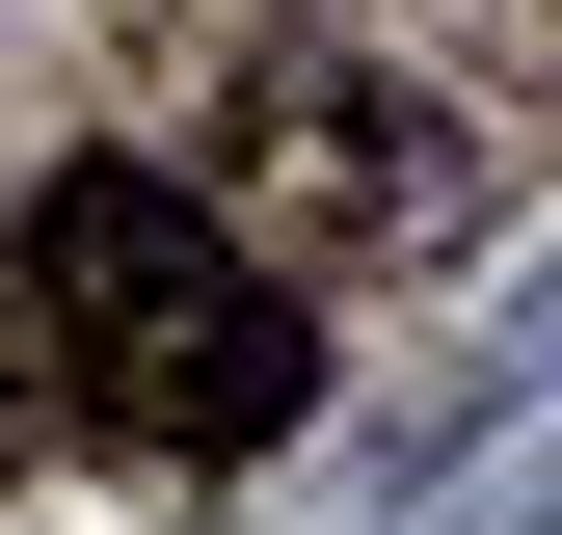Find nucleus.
<instances>
[{
    "mask_svg": "<svg viewBox=\"0 0 562 535\" xmlns=\"http://www.w3.org/2000/svg\"><path fill=\"white\" fill-rule=\"evenodd\" d=\"M27 349H54V401H81L108 455H268L322 401L295 268H268L215 187H161V161H54L27 187Z\"/></svg>",
    "mask_w": 562,
    "mask_h": 535,
    "instance_id": "1",
    "label": "nucleus"
},
{
    "mask_svg": "<svg viewBox=\"0 0 562 535\" xmlns=\"http://www.w3.org/2000/svg\"><path fill=\"white\" fill-rule=\"evenodd\" d=\"M27 429H54V349H27V321H0V482H27Z\"/></svg>",
    "mask_w": 562,
    "mask_h": 535,
    "instance_id": "2",
    "label": "nucleus"
}]
</instances>
